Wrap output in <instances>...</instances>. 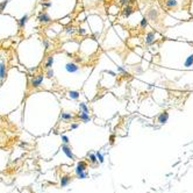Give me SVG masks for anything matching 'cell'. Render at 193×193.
<instances>
[{
  "instance_id": "1",
  "label": "cell",
  "mask_w": 193,
  "mask_h": 193,
  "mask_svg": "<svg viewBox=\"0 0 193 193\" xmlns=\"http://www.w3.org/2000/svg\"><path fill=\"white\" fill-rule=\"evenodd\" d=\"M76 174H77L79 178H82V179H84V178H86L87 177V171H86V164L84 162H80L77 164V166H76Z\"/></svg>"
},
{
  "instance_id": "2",
  "label": "cell",
  "mask_w": 193,
  "mask_h": 193,
  "mask_svg": "<svg viewBox=\"0 0 193 193\" xmlns=\"http://www.w3.org/2000/svg\"><path fill=\"white\" fill-rule=\"evenodd\" d=\"M79 69L80 66L77 63H73V62H69V63L65 64V70L68 73H77Z\"/></svg>"
},
{
  "instance_id": "3",
  "label": "cell",
  "mask_w": 193,
  "mask_h": 193,
  "mask_svg": "<svg viewBox=\"0 0 193 193\" xmlns=\"http://www.w3.org/2000/svg\"><path fill=\"white\" fill-rule=\"evenodd\" d=\"M62 151H63L64 154L66 155V157L70 158V159H73V158H75V156H73V152H72L71 148L69 147V144H65V143L62 144Z\"/></svg>"
},
{
  "instance_id": "4",
  "label": "cell",
  "mask_w": 193,
  "mask_h": 193,
  "mask_svg": "<svg viewBox=\"0 0 193 193\" xmlns=\"http://www.w3.org/2000/svg\"><path fill=\"white\" fill-rule=\"evenodd\" d=\"M155 41H156V36H155L154 31H149V33L146 35V37H144V42H146V44H148V45L152 44Z\"/></svg>"
},
{
  "instance_id": "5",
  "label": "cell",
  "mask_w": 193,
  "mask_h": 193,
  "mask_svg": "<svg viewBox=\"0 0 193 193\" xmlns=\"http://www.w3.org/2000/svg\"><path fill=\"white\" fill-rule=\"evenodd\" d=\"M43 75H37V76H34V78L31 79V85L34 86V87H39L40 85L42 84V82H43Z\"/></svg>"
},
{
  "instance_id": "6",
  "label": "cell",
  "mask_w": 193,
  "mask_h": 193,
  "mask_svg": "<svg viewBox=\"0 0 193 193\" xmlns=\"http://www.w3.org/2000/svg\"><path fill=\"white\" fill-rule=\"evenodd\" d=\"M78 119H79L82 122H84V123H87V122L91 121V115L88 113H84V112H80L79 110V113H78Z\"/></svg>"
},
{
  "instance_id": "7",
  "label": "cell",
  "mask_w": 193,
  "mask_h": 193,
  "mask_svg": "<svg viewBox=\"0 0 193 193\" xmlns=\"http://www.w3.org/2000/svg\"><path fill=\"white\" fill-rule=\"evenodd\" d=\"M133 13H134V8H133V6H130V5L123 6V9H122V15H123L124 18H129Z\"/></svg>"
},
{
  "instance_id": "8",
  "label": "cell",
  "mask_w": 193,
  "mask_h": 193,
  "mask_svg": "<svg viewBox=\"0 0 193 193\" xmlns=\"http://www.w3.org/2000/svg\"><path fill=\"white\" fill-rule=\"evenodd\" d=\"M39 21L42 22V23H49L51 21V18L49 17V14H47L45 12H42L39 15Z\"/></svg>"
},
{
  "instance_id": "9",
  "label": "cell",
  "mask_w": 193,
  "mask_h": 193,
  "mask_svg": "<svg viewBox=\"0 0 193 193\" xmlns=\"http://www.w3.org/2000/svg\"><path fill=\"white\" fill-rule=\"evenodd\" d=\"M158 122H159L160 124H163V123H166L168 122V120H169V113L168 112H162V113L158 115Z\"/></svg>"
},
{
  "instance_id": "10",
  "label": "cell",
  "mask_w": 193,
  "mask_h": 193,
  "mask_svg": "<svg viewBox=\"0 0 193 193\" xmlns=\"http://www.w3.org/2000/svg\"><path fill=\"white\" fill-rule=\"evenodd\" d=\"M192 66H193V54H191V55H188L187 57L185 58V61H184V68L188 69V68H192Z\"/></svg>"
},
{
  "instance_id": "11",
  "label": "cell",
  "mask_w": 193,
  "mask_h": 193,
  "mask_svg": "<svg viewBox=\"0 0 193 193\" xmlns=\"http://www.w3.org/2000/svg\"><path fill=\"white\" fill-rule=\"evenodd\" d=\"M61 119L63 121H71L72 119H73V114L71 113H68V112H62L61 113Z\"/></svg>"
},
{
  "instance_id": "12",
  "label": "cell",
  "mask_w": 193,
  "mask_h": 193,
  "mask_svg": "<svg viewBox=\"0 0 193 193\" xmlns=\"http://www.w3.org/2000/svg\"><path fill=\"white\" fill-rule=\"evenodd\" d=\"M148 18H149L150 20H152V21L157 20L158 19V12L156 11V9H150V11L148 12Z\"/></svg>"
},
{
  "instance_id": "13",
  "label": "cell",
  "mask_w": 193,
  "mask_h": 193,
  "mask_svg": "<svg viewBox=\"0 0 193 193\" xmlns=\"http://www.w3.org/2000/svg\"><path fill=\"white\" fill-rule=\"evenodd\" d=\"M68 96L72 100H77V99H79L80 93L78 91H69L68 92Z\"/></svg>"
},
{
  "instance_id": "14",
  "label": "cell",
  "mask_w": 193,
  "mask_h": 193,
  "mask_svg": "<svg viewBox=\"0 0 193 193\" xmlns=\"http://www.w3.org/2000/svg\"><path fill=\"white\" fill-rule=\"evenodd\" d=\"M87 157H88L90 163H92V164H96V163H99V160H98V158H96V155L93 154V152H88Z\"/></svg>"
},
{
  "instance_id": "15",
  "label": "cell",
  "mask_w": 193,
  "mask_h": 193,
  "mask_svg": "<svg viewBox=\"0 0 193 193\" xmlns=\"http://www.w3.org/2000/svg\"><path fill=\"white\" fill-rule=\"evenodd\" d=\"M78 107H79L80 112H84V113H88V114H90V109H88L87 105H86L85 102H79V104H78Z\"/></svg>"
},
{
  "instance_id": "16",
  "label": "cell",
  "mask_w": 193,
  "mask_h": 193,
  "mask_svg": "<svg viewBox=\"0 0 193 193\" xmlns=\"http://www.w3.org/2000/svg\"><path fill=\"white\" fill-rule=\"evenodd\" d=\"M177 0H166L165 1V6L166 8H174L177 7Z\"/></svg>"
},
{
  "instance_id": "17",
  "label": "cell",
  "mask_w": 193,
  "mask_h": 193,
  "mask_svg": "<svg viewBox=\"0 0 193 193\" xmlns=\"http://www.w3.org/2000/svg\"><path fill=\"white\" fill-rule=\"evenodd\" d=\"M70 182H71V178H70L69 176L62 177V179H61V186H62V187H65V186L69 184Z\"/></svg>"
},
{
  "instance_id": "18",
  "label": "cell",
  "mask_w": 193,
  "mask_h": 193,
  "mask_svg": "<svg viewBox=\"0 0 193 193\" xmlns=\"http://www.w3.org/2000/svg\"><path fill=\"white\" fill-rule=\"evenodd\" d=\"M53 63H54V57L53 56H48L47 62H45V68H47V69H50V68L53 66Z\"/></svg>"
},
{
  "instance_id": "19",
  "label": "cell",
  "mask_w": 193,
  "mask_h": 193,
  "mask_svg": "<svg viewBox=\"0 0 193 193\" xmlns=\"http://www.w3.org/2000/svg\"><path fill=\"white\" fill-rule=\"evenodd\" d=\"M27 21H28V15H25L23 18H21V19L19 20V25H20V27H23V26L27 23Z\"/></svg>"
},
{
  "instance_id": "20",
  "label": "cell",
  "mask_w": 193,
  "mask_h": 193,
  "mask_svg": "<svg viewBox=\"0 0 193 193\" xmlns=\"http://www.w3.org/2000/svg\"><path fill=\"white\" fill-rule=\"evenodd\" d=\"M95 155H96V158H98L99 163H104V160H105V157H104V155H102L100 151H96V152H95Z\"/></svg>"
},
{
  "instance_id": "21",
  "label": "cell",
  "mask_w": 193,
  "mask_h": 193,
  "mask_svg": "<svg viewBox=\"0 0 193 193\" xmlns=\"http://www.w3.org/2000/svg\"><path fill=\"white\" fill-rule=\"evenodd\" d=\"M140 26H141V28H146L147 26H148V19H147V18H143L140 22Z\"/></svg>"
},
{
  "instance_id": "22",
  "label": "cell",
  "mask_w": 193,
  "mask_h": 193,
  "mask_svg": "<svg viewBox=\"0 0 193 193\" xmlns=\"http://www.w3.org/2000/svg\"><path fill=\"white\" fill-rule=\"evenodd\" d=\"M51 6H53L51 1H44V3L42 4V7H43V8H50Z\"/></svg>"
},
{
  "instance_id": "23",
  "label": "cell",
  "mask_w": 193,
  "mask_h": 193,
  "mask_svg": "<svg viewBox=\"0 0 193 193\" xmlns=\"http://www.w3.org/2000/svg\"><path fill=\"white\" fill-rule=\"evenodd\" d=\"M61 138H62V141H63V143H65V144H69L70 143V138L68 137L66 135H62Z\"/></svg>"
},
{
  "instance_id": "24",
  "label": "cell",
  "mask_w": 193,
  "mask_h": 193,
  "mask_svg": "<svg viewBox=\"0 0 193 193\" xmlns=\"http://www.w3.org/2000/svg\"><path fill=\"white\" fill-rule=\"evenodd\" d=\"M65 33L69 34V35H70V34H73V33H75V28H73V27H70V26H69V27H66Z\"/></svg>"
},
{
  "instance_id": "25",
  "label": "cell",
  "mask_w": 193,
  "mask_h": 193,
  "mask_svg": "<svg viewBox=\"0 0 193 193\" xmlns=\"http://www.w3.org/2000/svg\"><path fill=\"white\" fill-rule=\"evenodd\" d=\"M118 72H120V73H121V75H123V76L127 75V71H126V70H124L122 66H118ZM127 76H128V75H127Z\"/></svg>"
},
{
  "instance_id": "26",
  "label": "cell",
  "mask_w": 193,
  "mask_h": 193,
  "mask_svg": "<svg viewBox=\"0 0 193 193\" xmlns=\"http://www.w3.org/2000/svg\"><path fill=\"white\" fill-rule=\"evenodd\" d=\"M47 77L48 78H53L54 77V70L50 68V69H48V71H47Z\"/></svg>"
},
{
  "instance_id": "27",
  "label": "cell",
  "mask_w": 193,
  "mask_h": 193,
  "mask_svg": "<svg viewBox=\"0 0 193 193\" xmlns=\"http://www.w3.org/2000/svg\"><path fill=\"white\" fill-rule=\"evenodd\" d=\"M0 77H1V78L5 77V66H4V65L0 66Z\"/></svg>"
},
{
  "instance_id": "28",
  "label": "cell",
  "mask_w": 193,
  "mask_h": 193,
  "mask_svg": "<svg viewBox=\"0 0 193 193\" xmlns=\"http://www.w3.org/2000/svg\"><path fill=\"white\" fill-rule=\"evenodd\" d=\"M78 127H79V123H77V122H73V123H71V126H70V129L75 130V129H77Z\"/></svg>"
},
{
  "instance_id": "29",
  "label": "cell",
  "mask_w": 193,
  "mask_h": 193,
  "mask_svg": "<svg viewBox=\"0 0 193 193\" xmlns=\"http://www.w3.org/2000/svg\"><path fill=\"white\" fill-rule=\"evenodd\" d=\"M78 33H79L80 35H85V34H86V30L84 29V28H79V29H78Z\"/></svg>"
},
{
  "instance_id": "30",
  "label": "cell",
  "mask_w": 193,
  "mask_h": 193,
  "mask_svg": "<svg viewBox=\"0 0 193 193\" xmlns=\"http://www.w3.org/2000/svg\"><path fill=\"white\" fill-rule=\"evenodd\" d=\"M43 45L45 49H48V47H49V42H48V40H43Z\"/></svg>"
},
{
  "instance_id": "31",
  "label": "cell",
  "mask_w": 193,
  "mask_h": 193,
  "mask_svg": "<svg viewBox=\"0 0 193 193\" xmlns=\"http://www.w3.org/2000/svg\"><path fill=\"white\" fill-rule=\"evenodd\" d=\"M128 3H129V0H121V1H120V4H121L122 6L128 5Z\"/></svg>"
},
{
  "instance_id": "32",
  "label": "cell",
  "mask_w": 193,
  "mask_h": 193,
  "mask_svg": "<svg viewBox=\"0 0 193 193\" xmlns=\"http://www.w3.org/2000/svg\"><path fill=\"white\" fill-rule=\"evenodd\" d=\"M5 5H6V3H3L1 5H0V11H1V9H3L4 7H5Z\"/></svg>"
},
{
  "instance_id": "33",
  "label": "cell",
  "mask_w": 193,
  "mask_h": 193,
  "mask_svg": "<svg viewBox=\"0 0 193 193\" xmlns=\"http://www.w3.org/2000/svg\"><path fill=\"white\" fill-rule=\"evenodd\" d=\"M107 73H109V75H112V76H115V72H113V71H107Z\"/></svg>"
}]
</instances>
